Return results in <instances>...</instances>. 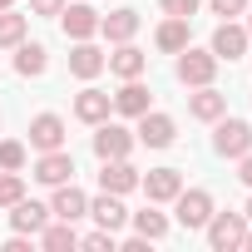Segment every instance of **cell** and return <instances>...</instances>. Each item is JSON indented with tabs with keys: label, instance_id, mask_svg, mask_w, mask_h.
<instances>
[{
	"label": "cell",
	"instance_id": "6da1fadb",
	"mask_svg": "<svg viewBox=\"0 0 252 252\" xmlns=\"http://www.w3.org/2000/svg\"><path fill=\"white\" fill-rule=\"evenodd\" d=\"M218 55L213 50H193V45H183L178 50V64H173V74H178V84H188V89H203V84H213L218 79Z\"/></svg>",
	"mask_w": 252,
	"mask_h": 252
},
{
	"label": "cell",
	"instance_id": "7a4b0ae2",
	"mask_svg": "<svg viewBox=\"0 0 252 252\" xmlns=\"http://www.w3.org/2000/svg\"><path fill=\"white\" fill-rule=\"evenodd\" d=\"M203 232H208V247L213 252H237L242 247V232H247V213H218L213 208V218L203 222Z\"/></svg>",
	"mask_w": 252,
	"mask_h": 252
},
{
	"label": "cell",
	"instance_id": "3957f363",
	"mask_svg": "<svg viewBox=\"0 0 252 252\" xmlns=\"http://www.w3.org/2000/svg\"><path fill=\"white\" fill-rule=\"evenodd\" d=\"M218 129H213V154L218 158H242L247 149H252V124L247 119H213Z\"/></svg>",
	"mask_w": 252,
	"mask_h": 252
},
{
	"label": "cell",
	"instance_id": "277c9868",
	"mask_svg": "<svg viewBox=\"0 0 252 252\" xmlns=\"http://www.w3.org/2000/svg\"><path fill=\"white\" fill-rule=\"evenodd\" d=\"M173 218H178V227L198 232V227L213 218V193H208V188H178V198H173Z\"/></svg>",
	"mask_w": 252,
	"mask_h": 252
},
{
	"label": "cell",
	"instance_id": "5b68a950",
	"mask_svg": "<svg viewBox=\"0 0 252 252\" xmlns=\"http://www.w3.org/2000/svg\"><path fill=\"white\" fill-rule=\"evenodd\" d=\"M134 144H139V139L124 129V124H109V119L94 124V158H99V163H104V158H129Z\"/></svg>",
	"mask_w": 252,
	"mask_h": 252
},
{
	"label": "cell",
	"instance_id": "8992f818",
	"mask_svg": "<svg viewBox=\"0 0 252 252\" xmlns=\"http://www.w3.org/2000/svg\"><path fill=\"white\" fill-rule=\"evenodd\" d=\"M30 178H35V183H45V188L69 183V178H74V154H69V149H50V154H40Z\"/></svg>",
	"mask_w": 252,
	"mask_h": 252
},
{
	"label": "cell",
	"instance_id": "52a82bcc",
	"mask_svg": "<svg viewBox=\"0 0 252 252\" xmlns=\"http://www.w3.org/2000/svg\"><path fill=\"white\" fill-rule=\"evenodd\" d=\"M50 218H64V222H79V218H89V193H84V188H74V178H69V183H55Z\"/></svg>",
	"mask_w": 252,
	"mask_h": 252
},
{
	"label": "cell",
	"instance_id": "ba28073f",
	"mask_svg": "<svg viewBox=\"0 0 252 252\" xmlns=\"http://www.w3.org/2000/svg\"><path fill=\"white\" fill-rule=\"evenodd\" d=\"M134 139H139V144H149V149H168V144L178 139V124H173L168 114L149 109V114H139V129H134Z\"/></svg>",
	"mask_w": 252,
	"mask_h": 252
},
{
	"label": "cell",
	"instance_id": "9c48e42d",
	"mask_svg": "<svg viewBox=\"0 0 252 252\" xmlns=\"http://www.w3.org/2000/svg\"><path fill=\"white\" fill-rule=\"evenodd\" d=\"M139 188V168L129 163V158H104V168H99V193H134Z\"/></svg>",
	"mask_w": 252,
	"mask_h": 252
},
{
	"label": "cell",
	"instance_id": "30bf717a",
	"mask_svg": "<svg viewBox=\"0 0 252 252\" xmlns=\"http://www.w3.org/2000/svg\"><path fill=\"white\" fill-rule=\"evenodd\" d=\"M60 30H64V40H94L99 35V10L94 5H64Z\"/></svg>",
	"mask_w": 252,
	"mask_h": 252
},
{
	"label": "cell",
	"instance_id": "8fae6325",
	"mask_svg": "<svg viewBox=\"0 0 252 252\" xmlns=\"http://www.w3.org/2000/svg\"><path fill=\"white\" fill-rule=\"evenodd\" d=\"M247 40H252V35H247V25L222 20V25L213 30V45H208V50H213L218 60H242V55H247Z\"/></svg>",
	"mask_w": 252,
	"mask_h": 252
},
{
	"label": "cell",
	"instance_id": "7c38bea8",
	"mask_svg": "<svg viewBox=\"0 0 252 252\" xmlns=\"http://www.w3.org/2000/svg\"><path fill=\"white\" fill-rule=\"evenodd\" d=\"M139 188H144L149 203H173L178 188H183V173H178V168H149V173L139 178Z\"/></svg>",
	"mask_w": 252,
	"mask_h": 252
},
{
	"label": "cell",
	"instance_id": "4fadbf2b",
	"mask_svg": "<svg viewBox=\"0 0 252 252\" xmlns=\"http://www.w3.org/2000/svg\"><path fill=\"white\" fill-rule=\"evenodd\" d=\"M30 149H35V154L64 149V119H60V114H35V119H30Z\"/></svg>",
	"mask_w": 252,
	"mask_h": 252
},
{
	"label": "cell",
	"instance_id": "5bb4252c",
	"mask_svg": "<svg viewBox=\"0 0 252 252\" xmlns=\"http://www.w3.org/2000/svg\"><path fill=\"white\" fill-rule=\"evenodd\" d=\"M109 114H114V94H104V89H94V84L74 94V119H79V124H104Z\"/></svg>",
	"mask_w": 252,
	"mask_h": 252
},
{
	"label": "cell",
	"instance_id": "9a60e30c",
	"mask_svg": "<svg viewBox=\"0 0 252 252\" xmlns=\"http://www.w3.org/2000/svg\"><path fill=\"white\" fill-rule=\"evenodd\" d=\"M104 69L109 74H119V79H144V69H149V55L139 50V45H129V40H124L109 60H104Z\"/></svg>",
	"mask_w": 252,
	"mask_h": 252
},
{
	"label": "cell",
	"instance_id": "2e32d148",
	"mask_svg": "<svg viewBox=\"0 0 252 252\" xmlns=\"http://www.w3.org/2000/svg\"><path fill=\"white\" fill-rule=\"evenodd\" d=\"M139 10H129V5H124V10H109V15H99V35L109 40V45H124V40H134L139 35Z\"/></svg>",
	"mask_w": 252,
	"mask_h": 252
},
{
	"label": "cell",
	"instance_id": "e0dca14e",
	"mask_svg": "<svg viewBox=\"0 0 252 252\" xmlns=\"http://www.w3.org/2000/svg\"><path fill=\"white\" fill-rule=\"evenodd\" d=\"M104 50L99 45H89V40H74V50H69V74L74 79H99L104 74Z\"/></svg>",
	"mask_w": 252,
	"mask_h": 252
},
{
	"label": "cell",
	"instance_id": "ac0fdd59",
	"mask_svg": "<svg viewBox=\"0 0 252 252\" xmlns=\"http://www.w3.org/2000/svg\"><path fill=\"white\" fill-rule=\"evenodd\" d=\"M50 222V203H35V198H20L10 208V227L25 232V237H40V227Z\"/></svg>",
	"mask_w": 252,
	"mask_h": 252
},
{
	"label": "cell",
	"instance_id": "d6986e66",
	"mask_svg": "<svg viewBox=\"0 0 252 252\" xmlns=\"http://www.w3.org/2000/svg\"><path fill=\"white\" fill-rule=\"evenodd\" d=\"M89 218H94L104 232H119L124 222H129V208L119 203V193H99V198H89Z\"/></svg>",
	"mask_w": 252,
	"mask_h": 252
},
{
	"label": "cell",
	"instance_id": "ffe728a7",
	"mask_svg": "<svg viewBox=\"0 0 252 252\" xmlns=\"http://www.w3.org/2000/svg\"><path fill=\"white\" fill-rule=\"evenodd\" d=\"M154 109V94L139 84V79H124V89L114 94V114H124V119H139V114H149Z\"/></svg>",
	"mask_w": 252,
	"mask_h": 252
},
{
	"label": "cell",
	"instance_id": "44dd1931",
	"mask_svg": "<svg viewBox=\"0 0 252 252\" xmlns=\"http://www.w3.org/2000/svg\"><path fill=\"white\" fill-rule=\"evenodd\" d=\"M188 114H193V119H203V124H213V119H222V114H227V94H218L213 84H203L198 94H188Z\"/></svg>",
	"mask_w": 252,
	"mask_h": 252
},
{
	"label": "cell",
	"instance_id": "7402d4cb",
	"mask_svg": "<svg viewBox=\"0 0 252 252\" xmlns=\"http://www.w3.org/2000/svg\"><path fill=\"white\" fill-rule=\"evenodd\" d=\"M45 69H50V50H45V45H25V40H20V45H15V74L40 79Z\"/></svg>",
	"mask_w": 252,
	"mask_h": 252
},
{
	"label": "cell",
	"instance_id": "603a6c76",
	"mask_svg": "<svg viewBox=\"0 0 252 252\" xmlns=\"http://www.w3.org/2000/svg\"><path fill=\"white\" fill-rule=\"evenodd\" d=\"M129 222H134V232H139V237H149V242L168 237V218L158 213V203H149L144 213H129Z\"/></svg>",
	"mask_w": 252,
	"mask_h": 252
},
{
	"label": "cell",
	"instance_id": "cb8c5ba5",
	"mask_svg": "<svg viewBox=\"0 0 252 252\" xmlns=\"http://www.w3.org/2000/svg\"><path fill=\"white\" fill-rule=\"evenodd\" d=\"M40 247H50V252H64V247H79V232H74V222H64V218L45 222V227H40Z\"/></svg>",
	"mask_w": 252,
	"mask_h": 252
},
{
	"label": "cell",
	"instance_id": "d4e9b609",
	"mask_svg": "<svg viewBox=\"0 0 252 252\" xmlns=\"http://www.w3.org/2000/svg\"><path fill=\"white\" fill-rule=\"evenodd\" d=\"M154 40H158V50L178 55V50L188 45V20H183V15H168V20L158 25V35H154Z\"/></svg>",
	"mask_w": 252,
	"mask_h": 252
},
{
	"label": "cell",
	"instance_id": "484cf974",
	"mask_svg": "<svg viewBox=\"0 0 252 252\" xmlns=\"http://www.w3.org/2000/svg\"><path fill=\"white\" fill-rule=\"evenodd\" d=\"M25 30H30V15H20V10H0V50H15V45L25 40Z\"/></svg>",
	"mask_w": 252,
	"mask_h": 252
},
{
	"label": "cell",
	"instance_id": "4316f807",
	"mask_svg": "<svg viewBox=\"0 0 252 252\" xmlns=\"http://www.w3.org/2000/svg\"><path fill=\"white\" fill-rule=\"evenodd\" d=\"M25 158H30V144H20V139H0V168L20 173V168H25Z\"/></svg>",
	"mask_w": 252,
	"mask_h": 252
},
{
	"label": "cell",
	"instance_id": "83f0119b",
	"mask_svg": "<svg viewBox=\"0 0 252 252\" xmlns=\"http://www.w3.org/2000/svg\"><path fill=\"white\" fill-rule=\"evenodd\" d=\"M20 198H25V178L10 173V168H0V208H15Z\"/></svg>",
	"mask_w": 252,
	"mask_h": 252
},
{
	"label": "cell",
	"instance_id": "f1b7e54d",
	"mask_svg": "<svg viewBox=\"0 0 252 252\" xmlns=\"http://www.w3.org/2000/svg\"><path fill=\"white\" fill-rule=\"evenodd\" d=\"M79 247H89V252H114V247H119V237L99 227V232H84V237H79Z\"/></svg>",
	"mask_w": 252,
	"mask_h": 252
},
{
	"label": "cell",
	"instance_id": "f546056e",
	"mask_svg": "<svg viewBox=\"0 0 252 252\" xmlns=\"http://www.w3.org/2000/svg\"><path fill=\"white\" fill-rule=\"evenodd\" d=\"M208 10H213V15H222V20H232V15H242V10H247V0H208Z\"/></svg>",
	"mask_w": 252,
	"mask_h": 252
},
{
	"label": "cell",
	"instance_id": "4dcf8cb0",
	"mask_svg": "<svg viewBox=\"0 0 252 252\" xmlns=\"http://www.w3.org/2000/svg\"><path fill=\"white\" fill-rule=\"evenodd\" d=\"M163 15H198V0H163Z\"/></svg>",
	"mask_w": 252,
	"mask_h": 252
},
{
	"label": "cell",
	"instance_id": "1f68e13d",
	"mask_svg": "<svg viewBox=\"0 0 252 252\" xmlns=\"http://www.w3.org/2000/svg\"><path fill=\"white\" fill-rule=\"evenodd\" d=\"M69 0H30V15H60Z\"/></svg>",
	"mask_w": 252,
	"mask_h": 252
},
{
	"label": "cell",
	"instance_id": "d6a6232c",
	"mask_svg": "<svg viewBox=\"0 0 252 252\" xmlns=\"http://www.w3.org/2000/svg\"><path fill=\"white\" fill-rule=\"evenodd\" d=\"M237 178H242V183H247V188H252V149H247V154H242V158H237Z\"/></svg>",
	"mask_w": 252,
	"mask_h": 252
},
{
	"label": "cell",
	"instance_id": "836d02e7",
	"mask_svg": "<svg viewBox=\"0 0 252 252\" xmlns=\"http://www.w3.org/2000/svg\"><path fill=\"white\" fill-rule=\"evenodd\" d=\"M5 252H30V237H25V232H15V237L5 242Z\"/></svg>",
	"mask_w": 252,
	"mask_h": 252
},
{
	"label": "cell",
	"instance_id": "e575fe53",
	"mask_svg": "<svg viewBox=\"0 0 252 252\" xmlns=\"http://www.w3.org/2000/svg\"><path fill=\"white\" fill-rule=\"evenodd\" d=\"M124 252H149V237H139V232H134L129 242H124Z\"/></svg>",
	"mask_w": 252,
	"mask_h": 252
},
{
	"label": "cell",
	"instance_id": "d590c367",
	"mask_svg": "<svg viewBox=\"0 0 252 252\" xmlns=\"http://www.w3.org/2000/svg\"><path fill=\"white\" fill-rule=\"evenodd\" d=\"M242 247H247V252H252V222H247V232H242Z\"/></svg>",
	"mask_w": 252,
	"mask_h": 252
},
{
	"label": "cell",
	"instance_id": "8d00e7d4",
	"mask_svg": "<svg viewBox=\"0 0 252 252\" xmlns=\"http://www.w3.org/2000/svg\"><path fill=\"white\" fill-rule=\"evenodd\" d=\"M10 5H15V0H0V10H10Z\"/></svg>",
	"mask_w": 252,
	"mask_h": 252
},
{
	"label": "cell",
	"instance_id": "74e56055",
	"mask_svg": "<svg viewBox=\"0 0 252 252\" xmlns=\"http://www.w3.org/2000/svg\"><path fill=\"white\" fill-rule=\"evenodd\" d=\"M247 222H252V198H247Z\"/></svg>",
	"mask_w": 252,
	"mask_h": 252
},
{
	"label": "cell",
	"instance_id": "f35d334b",
	"mask_svg": "<svg viewBox=\"0 0 252 252\" xmlns=\"http://www.w3.org/2000/svg\"><path fill=\"white\" fill-rule=\"evenodd\" d=\"M247 35H252V15H247Z\"/></svg>",
	"mask_w": 252,
	"mask_h": 252
}]
</instances>
